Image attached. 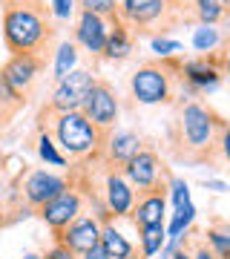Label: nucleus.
<instances>
[{
  "mask_svg": "<svg viewBox=\"0 0 230 259\" xmlns=\"http://www.w3.org/2000/svg\"><path fill=\"white\" fill-rule=\"evenodd\" d=\"M55 35L43 0H3V44L12 55H40Z\"/></svg>",
  "mask_w": 230,
  "mask_h": 259,
  "instance_id": "nucleus-1",
  "label": "nucleus"
},
{
  "mask_svg": "<svg viewBox=\"0 0 230 259\" xmlns=\"http://www.w3.org/2000/svg\"><path fill=\"white\" fill-rule=\"evenodd\" d=\"M221 127H224V121L207 104H184L178 121L173 124V133H170L175 156L187 158V161H213L219 153Z\"/></svg>",
  "mask_w": 230,
  "mask_h": 259,
  "instance_id": "nucleus-2",
  "label": "nucleus"
},
{
  "mask_svg": "<svg viewBox=\"0 0 230 259\" xmlns=\"http://www.w3.org/2000/svg\"><path fill=\"white\" fill-rule=\"evenodd\" d=\"M52 118V139L61 150H64L66 158H75V161H86V158H95L101 161L104 144L110 139V133H104L92 124L81 110L75 112H58V115H43L40 112V121Z\"/></svg>",
  "mask_w": 230,
  "mask_h": 259,
  "instance_id": "nucleus-3",
  "label": "nucleus"
},
{
  "mask_svg": "<svg viewBox=\"0 0 230 259\" xmlns=\"http://www.w3.org/2000/svg\"><path fill=\"white\" fill-rule=\"evenodd\" d=\"M173 72H181V64L173 58H161L138 66L129 78V93L138 104H164L173 95Z\"/></svg>",
  "mask_w": 230,
  "mask_h": 259,
  "instance_id": "nucleus-4",
  "label": "nucleus"
},
{
  "mask_svg": "<svg viewBox=\"0 0 230 259\" xmlns=\"http://www.w3.org/2000/svg\"><path fill=\"white\" fill-rule=\"evenodd\" d=\"M95 81H98V78H95L89 69H75V72H69L64 81L55 83V93H52V98H49V104H46L43 115H58V112L81 110Z\"/></svg>",
  "mask_w": 230,
  "mask_h": 259,
  "instance_id": "nucleus-5",
  "label": "nucleus"
},
{
  "mask_svg": "<svg viewBox=\"0 0 230 259\" xmlns=\"http://www.w3.org/2000/svg\"><path fill=\"white\" fill-rule=\"evenodd\" d=\"M121 173L127 176L129 185L135 187L138 196L150 193V190H161V187L167 190L170 179H173V176H167V170H164V164H161L158 153H156V150H150V147L141 150V153H138V156L132 158Z\"/></svg>",
  "mask_w": 230,
  "mask_h": 259,
  "instance_id": "nucleus-6",
  "label": "nucleus"
},
{
  "mask_svg": "<svg viewBox=\"0 0 230 259\" xmlns=\"http://www.w3.org/2000/svg\"><path fill=\"white\" fill-rule=\"evenodd\" d=\"M81 112L98 130L112 133L115 121H118V112H121V104H118L115 90H112L107 81H95L92 90H89V95H86V101H83V107H81Z\"/></svg>",
  "mask_w": 230,
  "mask_h": 259,
  "instance_id": "nucleus-7",
  "label": "nucleus"
},
{
  "mask_svg": "<svg viewBox=\"0 0 230 259\" xmlns=\"http://www.w3.org/2000/svg\"><path fill=\"white\" fill-rule=\"evenodd\" d=\"M83 202H86V196L81 193V187L69 185L61 196H55L52 202H46L43 207L37 210V216L43 219L46 228L52 233H61L64 228H69V225L83 213Z\"/></svg>",
  "mask_w": 230,
  "mask_h": 259,
  "instance_id": "nucleus-8",
  "label": "nucleus"
},
{
  "mask_svg": "<svg viewBox=\"0 0 230 259\" xmlns=\"http://www.w3.org/2000/svg\"><path fill=\"white\" fill-rule=\"evenodd\" d=\"M72 185L66 176H58V173H49V170H29L23 182H20V193H23V202L32 210H40L46 202H52L55 196H61L66 187Z\"/></svg>",
  "mask_w": 230,
  "mask_h": 259,
  "instance_id": "nucleus-9",
  "label": "nucleus"
},
{
  "mask_svg": "<svg viewBox=\"0 0 230 259\" xmlns=\"http://www.w3.org/2000/svg\"><path fill=\"white\" fill-rule=\"evenodd\" d=\"M98 196H101V204L107 207L110 219H112V216H115V219L129 216L132 207H135V199H138L135 187L127 182V176H124L121 170H110V167H107L104 187L98 190Z\"/></svg>",
  "mask_w": 230,
  "mask_h": 259,
  "instance_id": "nucleus-10",
  "label": "nucleus"
},
{
  "mask_svg": "<svg viewBox=\"0 0 230 259\" xmlns=\"http://www.w3.org/2000/svg\"><path fill=\"white\" fill-rule=\"evenodd\" d=\"M101 225L104 222L95 213H81L69 228L55 233V242L66 245L75 256H83V253H89L95 245H101Z\"/></svg>",
  "mask_w": 230,
  "mask_h": 259,
  "instance_id": "nucleus-11",
  "label": "nucleus"
},
{
  "mask_svg": "<svg viewBox=\"0 0 230 259\" xmlns=\"http://www.w3.org/2000/svg\"><path fill=\"white\" fill-rule=\"evenodd\" d=\"M112 20H104L92 12H81L75 20V44L86 52V55H101L110 37Z\"/></svg>",
  "mask_w": 230,
  "mask_h": 259,
  "instance_id": "nucleus-12",
  "label": "nucleus"
},
{
  "mask_svg": "<svg viewBox=\"0 0 230 259\" xmlns=\"http://www.w3.org/2000/svg\"><path fill=\"white\" fill-rule=\"evenodd\" d=\"M141 150H144V141L138 139L135 133H129V130L110 133V139H107L104 153H101V164H107L110 170H124Z\"/></svg>",
  "mask_w": 230,
  "mask_h": 259,
  "instance_id": "nucleus-13",
  "label": "nucleus"
},
{
  "mask_svg": "<svg viewBox=\"0 0 230 259\" xmlns=\"http://www.w3.org/2000/svg\"><path fill=\"white\" fill-rule=\"evenodd\" d=\"M181 78L193 93H213L221 81V61L219 58H193L181 64Z\"/></svg>",
  "mask_w": 230,
  "mask_h": 259,
  "instance_id": "nucleus-14",
  "label": "nucleus"
},
{
  "mask_svg": "<svg viewBox=\"0 0 230 259\" xmlns=\"http://www.w3.org/2000/svg\"><path fill=\"white\" fill-rule=\"evenodd\" d=\"M0 69H3V75L9 78V83L18 93L26 95L32 90V83L37 81L40 69H43V58L40 55H12Z\"/></svg>",
  "mask_w": 230,
  "mask_h": 259,
  "instance_id": "nucleus-15",
  "label": "nucleus"
},
{
  "mask_svg": "<svg viewBox=\"0 0 230 259\" xmlns=\"http://www.w3.org/2000/svg\"><path fill=\"white\" fill-rule=\"evenodd\" d=\"M167 0H121L118 3V18L129 29L135 26H153L156 20L164 18Z\"/></svg>",
  "mask_w": 230,
  "mask_h": 259,
  "instance_id": "nucleus-16",
  "label": "nucleus"
},
{
  "mask_svg": "<svg viewBox=\"0 0 230 259\" xmlns=\"http://www.w3.org/2000/svg\"><path fill=\"white\" fill-rule=\"evenodd\" d=\"M164 213H167V190H150L141 193L135 199V207L129 213V219L138 231L141 228H153V225H164Z\"/></svg>",
  "mask_w": 230,
  "mask_h": 259,
  "instance_id": "nucleus-17",
  "label": "nucleus"
},
{
  "mask_svg": "<svg viewBox=\"0 0 230 259\" xmlns=\"http://www.w3.org/2000/svg\"><path fill=\"white\" fill-rule=\"evenodd\" d=\"M132 47H135V37H132L127 23L118 18V20H112L110 37H107V47H104L101 58H107V61H124V58L132 55Z\"/></svg>",
  "mask_w": 230,
  "mask_h": 259,
  "instance_id": "nucleus-18",
  "label": "nucleus"
},
{
  "mask_svg": "<svg viewBox=\"0 0 230 259\" xmlns=\"http://www.w3.org/2000/svg\"><path fill=\"white\" fill-rule=\"evenodd\" d=\"M23 104H26V95L18 93L9 83V78L3 75V69H0V127H6V124L23 110Z\"/></svg>",
  "mask_w": 230,
  "mask_h": 259,
  "instance_id": "nucleus-19",
  "label": "nucleus"
},
{
  "mask_svg": "<svg viewBox=\"0 0 230 259\" xmlns=\"http://www.w3.org/2000/svg\"><path fill=\"white\" fill-rule=\"evenodd\" d=\"M101 248L107 250L112 259H127L129 253L135 250V245H132L112 222H104L101 225Z\"/></svg>",
  "mask_w": 230,
  "mask_h": 259,
  "instance_id": "nucleus-20",
  "label": "nucleus"
},
{
  "mask_svg": "<svg viewBox=\"0 0 230 259\" xmlns=\"http://www.w3.org/2000/svg\"><path fill=\"white\" fill-rule=\"evenodd\" d=\"M35 150H37V158H40V161H46L49 167H66V161H69V158L58 150L55 139H52V133H49L46 127H37Z\"/></svg>",
  "mask_w": 230,
  "mask_h": 259,
  "instance_id": "nucleus-21",
  "label": "nucleus"
},
{
  "mask_svg": "<svg viewBox=\"0 0 230 259\" xmlns=\"http://www.w3.org/2000/svg\"><path fill=\"white\" fill-rule=\"evenodd\" d=\"M164 245H167V228L164 225H153V228H141V231H138V248H141V253L147 259L161 253Z\"/></svg>",
  "mask_w": 230,
  "mask_h": 259,
  "instance_id": "nucleus-22",
  "label": "nucleus"
},
{
  "mask_svg": "<svg viewBox=\"0 0 230 259\" xmlns=\"http://www.w3.org/2000/svg\"><path fill=\"white\" fill-rule=\"evenodd\" d=\"M52 69H55V81H64L69 72L78 69V44H75V40H64V44L58 47Z\"/></svg>",
  "mask_w": 230,
  "mask_h": 259,
  "instance_id": "nucleus-23",
  "label": "nucleus"
},
{
  "mask_svg": "<svg viewBox=\"0 0 230 259\" xmlns=\"http://www.w3.org/2000/svg\"><path fill=\"white\" fill-rule=\"evenodd\" d=\"M204 242L219 259H230V222H213L204 231Z\"/></svg>",
  "mask_w": 230,
  "mask_h": 259,
  "instance_id": "nucleus-24",
  "label": "nucleus"
},
{
  "mask_svg": "<svg viewBox=\"0 0 230 259\" xmlns=\"http://www.w3.org/2000/svg\"><path fill=\"white\" fill-rule=\"evenodd\" d=\"M193 15L202 26H216L221 18H227V6L221 0H193Z\"/></svg>",
  "mask_w": 230,
  "mask_h": 259,
  "instance_id": "nucleus-25",
  "label": "nucleus"
},
{
  "mask_svg": "<svg viewBox=\"0 0 230 259\" xmlns=\"http://www.w3.org/2000/svg\"><path fill=\"white\" fill-rule=\"evenodd\" d=\"M196 219V204H181V207H175L173 219H170V225H167V239H181L184 233L190 231V225H193Z\"/></svg>",
  "mask_w": 230,
  "mask_h": 259,
  "instance_id": "nucleus-26",
  "label": "nucleus"
},
{
  "mask_svg": "<svg viewBox=\"0 0 230 259\" xmlns=\"http://www.w3.org/2000/svg\"><path fill=\"white\" fill-rule=\"evenodd\" d=\"M81 12H92L104 20H118V3L121 0H75Z\"/></svg>",
  "mask_w": 230,
  "mask_h": 259,
  "instance_id": "nucleus-27",
  "label": "nucleus"
},
{
  "mask_svg": "<svg viewBox=\"0 0 230 259\" xmlns=\"http://www.w3.org/2000/svg\"><path fill=\"white\" fill-rule=\"evenodd\" d=\"M221 44V32L213 26H199L193 32V47L199 49V52H213V49Z\"/></svg>",
  "mask_w": 230,
  "mask_h": 259,
  "instance_id": "nucleus-28",
  "label": "nucleus"
},
{
  "mask_svg": "<svg viewBox=\"0 0 230 259\" xmlns=\"http://www.w3.org/2000/svg\"><path fill=\"white\" fill-rule=\"evenodd\" d=\"M167 190H170V199H173L175 207H181V204H190V187H187V182L178 176L170 179V185H167Z\"/></svg>",
  "mask_w": 230,
  "mask_h": 259,
  "instance_id": "nucleus-29",
  "label": "nucleus"
},
{
  "mask_svg": "<svg viewBox=\"0 0 230 259\" xmlns=\"http://www.w3.org/2000/svg\"><path fill=\"white\" fill-rule=\"evenodd\" d=\"M150 47H153V52H156L158 58H173V55L181 52V44H178V40H170V37H153Z\"/></svg>",
  "mask_w": 230,
  "mask_h": 259,
  "instance_id": "nucleus-30",
  "label": "nucleus"
},
{
  "mask_svg": "<svg viewBox=\"0 0 230 259\" xmlns=\"http://www.w3.org/2000/svg\"><path fill=\"white\" fill-rule=\"evenodd\" d=\"M75 0H52V15H55L58 20H69L75 12Z\"/></svg>",
  "mask_w": 230,
  "mask_h": 259,
  "instance_id": "nucleus-31",
  "label": "nucleus"
},
{
  "mask_svg": "<svg viewBox=\"0 0 230 259\" xmlns=\"http://www.w3.org/2000/svg\"><path fill=\"white\" fill-rule=\"evenodd\" d=\"M190 256L193 259H219L210 250V245L204 242V236H193V250H190Z\"/></svg>",
  "mask_w": 230,
  "mask_h": 259,
  "instance_id": "nucleus-32",
  "label": "nucleus"
},
{
  "mask_svg": "<svg viewBox=\"0 0 230 259\" xmlns=\"http://www.w3.org/2000/svg\"><path fill=\"white\" fill-rule=\"evenodd\" d=\"M43 259H78L72 253V250L66 248V245H61V242H55V245H52V248L46 250L43 253Z\"/></svg>",
  "mask_w": 230,
  "mask_h": 259,
  "instance_id": "nucleus-33",
  "label": "nucleus"
},
{
  "mask_svg": "<svg viewBox=\"0 0 230 259\" xmlns=\"http://www.w3.org/2000/svg\"><path fill=\"white\" fill-rule=\"evenodd\" d=\"M219 156L230 164V124L221 127V136H219Z\"/></svg>",
  "mask_w": 230,
  "mask_h": 259,
  "instance_id": "nucleus-34",
  "label": "nucleus"
},
{
  "mask_svg": "<svg viewBox=\"0 0 230 259\" xmlns=\"http://www.w3.org/2000/svg\"><path fill=\"white\" fill-rule=\"evenodd\" d=\"M83 259H112V256L101 248V245H95V248H92L89 253H83Z\"/></svg>",
  "mask_w": 230,
  "mask_h": 259,
  "instance_id": "nucleus-35",
  "label": "nucleus"
},
{
  "mask_svg": "<svg viewBox=\"0 0 230 259\" xmlns=\"http://www.w3.org/2000/svg\"><path fill=\"white\" fill-rule=\"evenodd\" d=\"M219 61H221V72H227V75H230V44L224 47V52H221Z\"/></svg>",
  "mask_w": 230,
  "mask_h": 259,
  "instance_id": "nucleus-36",
  "label": "nucleus"
},
{
  "mask_svg": "<svg viewBox=\"0 0 230 259\" xmlns=\"http://www.w3.org/2000/svg\"><path fill=\"white\" fill-rule=\"evenodd\" d=\"M202 185L207 187V190H216V193H224V190H227L224 182H213V179H210V182H202Z\"/></svg>",
  "mask_w": 230,
  "mask_h": 259,
  "instance_id": "nucleus-37",
  "label": "nucleus"
},
{
  "mask_svg": "<svg viewBox=\"0 0 230 259\" xmlns=\"http://www.w3.org/2000/svg\"><path fill=\"white\" fill-rule=\"evenodd\" d=\"M170 259H193V256H190V250H187V245H184V248H178Z\"/></svg>",
  "mask_w": 230,
  "mask_h": 259,
  "instance_id": "nucleus-38",
  "label": "nucleus"
},
{
  "mask_svg": "<svg viewBox=\"0 0 230 259\" xmlns=\"http://www.w3.org/2000/svg\"><path fill=\"white\" fill-rule=\"evenodd\" d=\"M127 259H147V256H144V253H141V248H135V250H132V253H129Z\"/></svg>",
  "mask_w": 230,
  "mask_h": 259,
  "instance_id": "nucleus-39",
  "label": "nucleus"
},
{
  "mask_svg": "<svg viewBox=\"0 0 230 259\" xmlns=\"http://www.w3.org/2000/svg\"><path fill=\"white\" fill-rule=\"evenodd\" d=\"M23 259H43V256H37V253H26Z\"/></svg>",
  "mask_w": 230,
  "mask_h": 259,
  "instance_id": "nucleus-40",
  "label": "nucleus"
},
{
  "mask_svg": "<svg viewBox=\"0 0 230 259\" xmlns=\"http://www.w3.org/2000/svg\"><path fill=\"white\" fill-rule=\"evenodd\" d=\"M3 225H6V219H3V213H0V228H3Z\"/></svg>",
  "mask_w": 230,
  "mask_h": 259,
  "instance_id": "nucleus-41",
  "label": "nucleus"
},
{
  "mask_svg": "<svg viewBox=\"0 0 230 259\" xmlns=\"http://www.w3.org/2000/svg\"><path fill=\"white\" fill-rule=\"evenodd\" d=\"M221 3H224V6H227V12H230V0H221Z\"/></svg>",
  "mask_w": 230,
  "mask_h": 259,
  "instance_id": "nucleus-42",
  "label": "nucleus"
},
{
  "mask_svg": "<svg viewBox=\"0 0 230 259\" xmlns=\"http://www.w3.org/2000/svg\"><path fill=\"white\" fill-rule=\"evenodd\" d=\"M227 32H230V12H227Z\"/></svg>",
  "mask_w": 230,
  "mask_h": 259,
  "instance_id": "nucleus-43",
  "label": "nucleus"
}]
</instances>
